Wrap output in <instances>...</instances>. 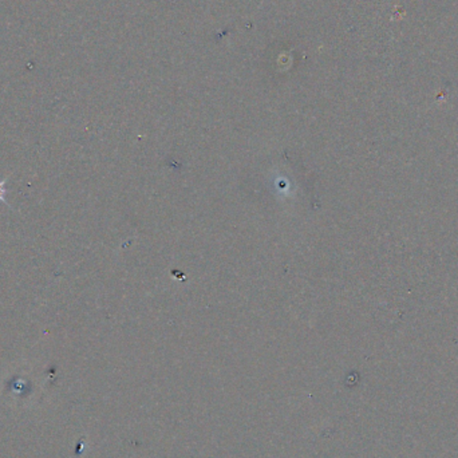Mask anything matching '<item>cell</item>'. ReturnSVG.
<instances>
[{"instance_id": "cell-1", "label": "cell", "mask_w": 458, "mask_h": 458, "mask_svg": "<svg viewBox=\"0 0 458 458\" xmlns=\"http://www.w3.org/2000/svg\"><path fill=\"white\" fill-rule=\"evenodd\" d=\"M6 183H7V178H4V180H1L0 181V202H4V204H7V205H10L7 201H6V193H7V189H6Z\"/></svg>"}]
</instances>
